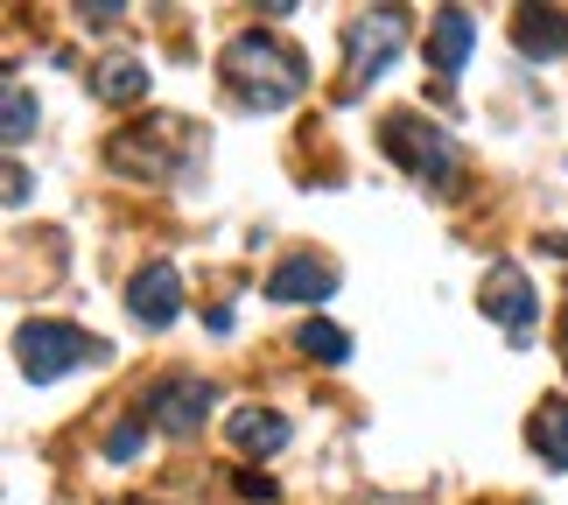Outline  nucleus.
<instances>
[{"instance_id":"obj_1","label":"nucleus","mask_w":568,"mask_h":505,"mask_svg":"<svg viewBox=\"0 0 568 505\" xmlns=\"http://www.w3.org/2000/svg\"><path fill=\"white\" fill-rule=\"evenodd\" d=\"M217 78H225V92L246 105V113H281V105L302 99L310 63H302V50H295V42H281L274 29H246V36L225 42Z\"/></svg>"},{"instance_id":"obj_2","label":"nucleus","mask_w":568,"mask_h":505,"mask_svg":"<svg viewBox=\"0 0 568 505\" xmlns=\"http://www.w3.org/2000/svg\"><path fill=\"white\" fill-rule=\"evenodd\" d=\"M14 358H21V380L50 386V380H63V372H78V365H105V358H113V344L92 337V331H78V323L36 316V323H21V331H14Z\"/></svg>"},{"instance_id":"obj_3","label":"nucleus","mask_w":568,"mask_h":505,"mask_svg":"<svg viewBox=\"0 0 568 505\" xmlns=\"http://www.w3.org/2000/svg\"><path fill=\"white\" fill-rule=\"evenodd\" d=\"M379 148L414 175V183H435V190H443L449 175H456V141L435 120H422V113H386Z\"/></svg>"},{"instance_id":"obj_4","label":"nucleus","mask_w":568,"mask_h":505,"mask_svg":"<svg viewBox=\"0 0 568 505\" xmlns=\"http://www.w3.org/2000/svg\"><path fill=\"white\" fill-rule=\"evenodd\" d=\"M400 42H407V14L400 8H373V14H358L352 29H344V78H352V92L400 57Z\"/></svg>"},{"instance_id":"obj_5","label":"nucleus","mask_w":568,"mask_h":505,"mask_svg":"<svg viewBox=\"0 0 568 505\" xmlns=\"http://www.w3.org/2000/svg\"><path fill=\"white\" fill-rule=\"evenodd\" d=\"M477 302H485V316L491 323H506V337L513 344H527L534 337V316H540V302H534V281L519 260H491L485 267V289H477Z\"/></svg>"},{"instance_id":"obj_6","label":"nucleus","mask_w":568,"mask_h":505,"mask_svg":"<svg viewBox=\"0 0 568 505\" xmlns=\"http://www.w3.org/2000/svg\"><path fill=\"white\" fill-rule=\"evenodd\" d=\"M211 407H217V393H211V380H196V372H169V380H155L141 393V422H155L169 435H190Z\"/></svg>"},{"instance_id":"obj_7","label":"nucleus","mask_w":568,"mask_h":505,"mask_svg":"<svg viewBox=\"0 0 568 505\" xmlns=\"http://www.w3.org/2000/svg\"><path fill=\"white\" fill-rule=\"evenodd\" d=\"M126 310H134L148 331H169V323L183 316V274H176V260H148V267L134 274V289H126Z\"/></svg>"},{"instance_id":"obj_8","label":"nucleus","mask_w":568,"mask_h":505,"mask_svg":"<svg viewBox=\"0 0 568 505\" xmlns=\"http://www.w3.org/2000/svg\"><path fill=\"white\" fill-rule=\"evenodd\" d=\"M323 295H337V267L316 253H295L267 274V302H323Z\"/></svg>"},{"instance_id":"obj_9","label":"nucleus","mask_w":568,"mask_h":505,"mask_svg":"<svg viewBox=\"0 0 568 505\" xmlns=\"http://www.w3.org/2000/svg\"><path fill=\"white\" fill-rule=\"evenodd\" d=\"M470 42H477V21L464 8H435L428 14V63H435V78H456V71H464Z\"/></svg>"},{"instance_id":"obj_10","label":"nucleus","mask_w":568,"mask_h":505,"mask_svg":"<svg viewBox=\"0 0 568 505\" xmlns=\"http://www.w3.org/2000/svg\"><path fill=\"white\" fill-rule=\"evenodd\" d=\"M513 42H519V57H568V14L561 8H519L513 14Z\"/></svg>"},{"instance_id":"obj_11","label":"nucleus","mask_w":568,"mask_h":505,"mask_svg":"<svg viewBox=\"0 0 568 505\" xmlns=\"http://www.w3.org/2000/svg\"><path fill=\"white\" fill-rule=\"evenodd\" d=\"M232 450H246V456H274V450H288V414H274V407H239L232 422Z\"/></svg>"},{"instance_id":"obj_12","label":"nucleus","mask_w":568,"mask_h":505,"mask_svg":"<svg viewBox=\"0 0 568 505\" xmlns=\"http://www.w3.org/2000/svg\"><path fill=\"white\" fill-rule=\"evenodd\" d=\"M92 99L105 105H141L148 99V63L141 57H105L92 71Z\"/></svg>"},{"instance_id":"obj_13","label":"nucleus","mask_w":568,"mask_h":505,"mask_svg":"<svg viewBox=\"0 0 568 505\" xmlns=\"http://www.w3.org/2000/svg\"><path fill=\"white\" fill-rule=\"evenodd\" d=\"M527 443L548 471H568V401H540L527 422Z\"/></svg>"},{"instance_id":"obj_14","label":"nucleus","mask_w":568,"mask_h":505,"mask_svg":"<svg viewBox=\"0 0 568 505\" xmlns=\"http://www.w3.org/2000/svg\"><path fill=\"white\" fill-rule=\"evenodd\" d=\"M295 351H310L316 365H344V358H352V337H344L337 323L310 316V323H302V331H295Z\"/></svg>"},{"instance_id":"obj_15","label":"nucleus","mask_w":568,"mask_h":505,"mask_svg":"<svg viewBox=\"0 0 568 505\" xmlns=\"http://www.w3.org/2000/svg\"><path fill=\"white\" fill-rule=\"evenodd\" d=\"M0 127H8V148H21V141L36 134V99H29V84H8V120H0Z\"/></svg>"},{"instance_id":"obj_16","label":"nucleus","mask_w":568,"mask_h":505,"mask_svg":"<svg viewBox=\"0 0 568 505\" xmlns=\"http://www.w3.org/2000/svg\"><path fill=\"white\" fill-rule=\"evenodd\" d=\"M141 435H148L141 422H126V428H113V435H105V456H113V464H126V456L141 450Z\"/></svg>"},{"instance_id":"obj_17","label":"nucleus","mask_w":568,"mask_h":505,"mask_svg":"<svg viewBox=\"0 0 568 505\" xmlns=\"http://www.w3.org/2000/svg\"><path fill=\"white\" fill-rule=\"evenodd\" d=\"M8 204H29V169H21V162L8 169Z\"/></svg>"}]
</instances>
